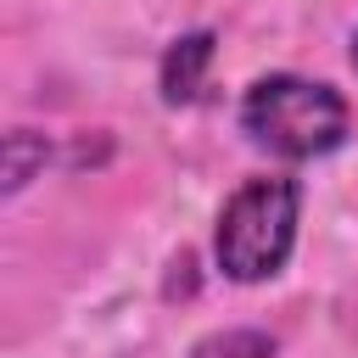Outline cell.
<instances>
[{"instance_id":"obj_1","label":"cell","mask_w":358,"mask_h":358,"mask_svg":"<svg viewBox=\"0 0 358 358\" xmlns=\"http://www.w3.org/2000/svg\"><path fill=\"white\" fill-rule=\"evenodd\" d=\"M296 218H302V185L296 179H285V173L246 179L224 201L218 235H213L224 280H235V285L274 280L296 246Z\"/></svg>"},{"instance_id":"obj_2","label":"cell","mask_w":358,"mask_h":358,"mask_svg":"<svg viewBox=\"0 0 358 358\" xmlns=\"http://www.w3.org/2000/svg\"><path fill=\"white\" fill-rule=\"evenodd\" d=\"M347 101L341 90L319 84V78H296V73H268L241 95V129L291 162L324 157L347 140Z\"/></svg>"},{"instance_id":"obj_3","label":"cell","mask_w":358,"mask_h":358,"mask_svg":"<svg viewBox=\"0 0 358 358\" xmlns=\"http://www.w3.org/2000/svg\"><path fill=\"white\" fill-rule=\"evenodd\" d=\"M213 56H218V34H213V28H196V34L173 39L168 56H162V73H157V78H162V101H168V106H190V101L201 95V84H207Z\"/></svg>"},{"instance_id":"obj_4","label":"cell","mask_w":358,"mask_h":358,"mask_svg":"<svg viewBox=\"0 0 358 358\" xmlns=\"http://www.w3.org/2000/svg\"><path fill=\"white\" fill-rule=\"evenodd\" d=\"M0 157H6V168H0V196H17V190H28V185L45 173V162H50V140L34 134V129H11L6 145H0Z\"/></svg>"},{"instance_id":"obj_5","label":"cell","mask_w":358,"mask_h":358,"mask_svg":"<svg viewBox=\"0 0 358 358\" xmlns=\"http://www.w3.org/2000/svg\"><path fill=\"white\" fill-rule=\"evenodd\" d=\"M190 358H274V336L268 330H252V324H235V330H213L190 347Z\"/></svg>"},{"instance_id":"obj_6","label":"cell","mask_w":358,"mask_h":358,"mask_svg":"<svg viewBox=\"0 0 358 358\" xmlns=\"http://www.w3.org/2000/svg\"><path fill=\"white\" fill-rule=\"evenodd\" d=\"M162 296H168V302L196 296V252H179V257L168 263V285H162Z\"/></svg>"},{"instance_id":"obj_7","label":"cell","mask_w":358,"mask_h":358,"mask_svg":"<svg viewBox=\"0 0 358 358\" xmlns=\"http://www.w3.org/2000/svg\"><path fill=\"white\" fill-rule=\"evenodd\" d=\"M352 67H358V39H352Z\"/></svg>"}]
</instances>
